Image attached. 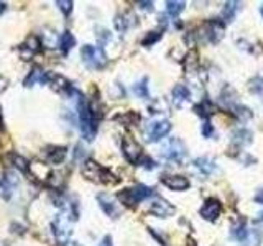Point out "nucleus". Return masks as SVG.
<instances>
[{"mask_svg":"<svg viewBox=\"0 0 263 246\" xmlns=\"http://www.w3.org/2000/svg\"><path fill=\"white\" fill-rule=\"evenodd\" d=\"M4 130V120H2V108H0V131Z\"/></svg>","mask_w":263,"mask_h":246,"instance_id":"nucleus-39","label":"nucleus"},{"mask_svg":"<svg viewBox=\"0 0 263 246\" xmlns=\"http://www.w3.org/2000/svg\"><path fill=\"white\" fill-rule=\"evenodd\" d=\"M119 120L125 126H132V125H135L138 120H140V117H138V114H135V112H128V114L122 115Z\"/></svg>","mask_w":263,"mask_h":246,"instance_id":"nucleus-27","label":"nucleus"},{"mask_svg":"<svg viewBox=\"0 0 263 246\" xmlns=\"http://www.w3.org/2000/svg\"><path fill=\"white\" fill-rule=\"evenodd\" d=\"M252 141H253L252 131H248V130H240V131H235V133H233V143H235L237 146H247V145H250Z\"/></svg>","mask_w":263,"mask_h":246,"instance_id":"nucleus-18","label":"nucleus"},{"mask_svg":"<svg viewBox=\"0 0 263 246\" xmlns=\"http://www.w3.org/2000/svg\"><path fill=\"white\" fill-rule=\"evenodd\" d=\"M194 166L199 169V171H202L204 174H211L213 173V171L216 169V166H214V162L211 161L209 158H197L196 161H194Z\"/></svg>","mask_w":263,"mask_h":246,"instance_id":"nucleus-23","label":"nucleus"},{"mask_svg":"<svg viewBox=\"0 0 263 246\" xmlns=\"http://www.w3.org/2000/svg\"><path fill=\"white\" fill-rule=\"evenodd\" d=\"M260 12H261V15H263V5H261V9H260Z\"/></svg>","mask_w":263,"mask_h":246,"instance_id":"nucleus-43","label":"nucleus"},{"mask_svg":"<svg viewBox=\"0 0 263 246\" xmlns=\"http://www.w3.org/2000/svg\"><path fill=\"white\" fill-rule=\"evenodd\" d=\"M46 82H49V86L53 91L56 92H64V91H69L71 86H69V80L60 76V74H48V79Z\"/></svg>","mask_w":263,"mask_h":246,"instance_id":"nucleus-15","label":"nucleus"},{"mask_svg":"<svg viewBox=\"0 0 263 246\" xmlns=\"http://www.w3.org/2000/svg\"><path fill=\"white\" fill-rule=\"evenodd\" d=\"M69 217L72 220H76V213H71L69 210H64L63 213H60L56 217L55 223L51 225L53 228V233L56 236L58 241H61L63 244L68 243V238L71 235V225H69Z\"/></svg>","mask_w":263,"mask_h":246,"instance_id":"nucleus-4","label":"nucleus"},{"mask_svg":"<svg viewBox=\"0 0 263 246\" xmlns=\"http://www.w3.org/2000/svg\"><path fill=\"white\" fill-rule=\"evenodd\" d=\"M258 220H260V222H263V212L260 213V218H258Z\"/></svg>","mask_w":263,"mask_h":246,"instance_id":"nucleus-42","label":"nucleus"},{"mask_svg":"<svg viewBox=\"0 0 263 246\" xmlns=\"http://www.w3.org/2000/svg\"><path fill=\"white\" fill-rule=\"evenodd\" d=\"M99 246H112V238L111 236H104V240L100 241Z\"/></svg>","mask_w":263,"mask_h":246,"instance_id":"nucleus-37","label":"nucleus"},{"mask_svg":"<svg viewBox=\"0 0 263 246\" xmlns=\"http://www.w3.org/2000/svg\"><path fill=\"white\" fill-rule=\"evenodd\" d=\"M194 110H196V114H197V115H201V117H204V118H207L209 115L216 114V107H214V103H213V102H209V100L201 102L199 105H196V107H194Z\"/></svg>","mask_w":263,"mask_h":246,"instance_id":"nucleus-20","label":"nucleus"},{"mask_svg":"<svg viewBox=\"0 0 263 246\" xmlns=\"http://www.w3.org/2000/svg\"><path fill=\"white\" fill-rule=\"evenodd\" d=\"M83 176L89 179V181L100 182V184H115V182H119V179H117L112 173H109L106 168H102L100 164H97L96 161H92V159L86 161L84 168H83Z\"/></svg>","mask_w":263,"mask_h":246,"instance_id":"nucleus-2","label":"nucleus"},{"mask_svg":"<svg viewBox=\"0 0 263 246\" xmlns=\"http://www.w3.org/2000/svg\"><path fill=\"white\" fill-rule=\"evenodd\" d=\"M38 51H40V40L36 38L35 35L28 36L27 41L18 48V53H20L21 59H25V61H27V59H30L33 54L38 53Z\"/></svg>","mask_w":263,"mask_h":246,"instance_id":"nucleus-12","label":"nucleus"},{"mask_svg":"<svg viewBox=\"0 0 263 246\" xmlns=\"http://www.w3.org/2000/svg\"><path fill=\"white\" fill-rule=\"evenodd\" d=\"M237 110H239V112H237V114H239V117H242L244 120H248V118L252 117V112L248 110V108H245V107H239Z\"/></svg>","mask_w":263,"mask_h":246,"instance_id":"nucleus-33","label":"nucleus"},{"mask_svg":"<svg viewBox=\"0 0 263 246\" xmlns=\"http://www.w3.org/2000/svg\"><path fill=\"white\" fill-rule=\"evenodd\" d=\"M81 156H84V150L81 146H76V154H74V159L77 161V158H81Z\"/></svg>","mask_w":263,"mask_h":246,"instance_id":"nucleus-38","label":"nucleus"},{"mask_svg":"<svg viewBox=\"0 0 263 246\" xmlns=\"http://www.w3.org/2000/svg\"><path fill=\"white\" fill-rule=\"evenodd\" d=\"M150 196H153V189L147 187V185H135V187H132V189L122 190L117 197L122 200V204H125L128 207H134Z\"/></svg>","mask_w":263,"mask_h":246,"instance_id":"nucleus-5","label":"nucleus"},{"mask_svg":"<svg viewBox=\"0 0 263 246\" xmlns=\"http://www.w3.org/2000/svg\"><path fill=\"white\" fill-rule=\"evenodd\" d=\"M213 131H214V130H213V126H211L209 122H206V123L202 125V135L206 136V138H209L211 135H213Z\"/></svg>","mask_w":263,"mask_h":246,"instance_id":"nucleus-34","label":"nucleus"},{"mask_svg":"<svg viewBox=\"0 0 263 246\" xmlns=\"http://www.w3.org/2000/svg\"><path fill=\"white\" fill-rule=\"evenodd\" d=\"M77 110H79V126H81L83 136L87 141H92L94 138H96V133H97L96 115H94L92 108L87 105L83 97H81V100H79V103H77Z\"/></svg>","mask_w":263,"mask_h":246,"instance_id":"nucleus-1","label":"nucleus"},{"mask_svg":"<svg viewBox=\"0 0 263 246\" xmlns=\"http://www.w3.org/2000/svg\"><path fill=\"white\" fill-rule=\"evenodd\" d=\"M232 235L235 236V240H239L240 243H245L247 236H248V232L245 230V222H239L235 227L232 228Z\"/></svg>","mask_w":263,"mask_h":246,"instance_id":"nucleus-24","label":"nucleus"},{"mask_svg":"<svg viewBox=\"0 0 263 246\" xmlns=\"http://www.w3.org/2000/svg\"><path fill=\"white\" fill-rule=\"evenodd\" d=\"M221 202L216 199H207L206 202H204V205L201 207V217L206 218L209 222H214L219 218V215H221Z\"/></svg>","mask_w":263,"mask_h":246,"instance_id":"nucleus-11","label":"nucleus"},{"mask_svg":"<svg viewBox=\"0 0 263 246\" xmlns=\"http://www.w3.org/2000/svg\"><path fill=\"white\" fill-rule=\"evenodd\" d=\"M239 10V2H227L224 7V20L225 21H232L233 18H235V13Z\"/></svg>","mask_w":263,"mask_h":246,"instance_id":"nucleus-25","label":"nucleus"},{"mask_svg":"<svg viewBox=\"0 0 263 246\" xmlns=\"http://www.w3.org/2000/svg\"><path fill=\"white\" fill-rule=\"evenodd\" d=\"M122 151H123V156L127 158V161L134 162V164H138V161H140L142 156H143L140 145H138L132 136H123V140H122Z\"/></svg>","mask_w":263,"mask_h":246,"instance_id":"nucleus-8","label":"nucleus"},{"mask_svg":"<svg viewBox=\"0 0 263 246\" xmlns=\"http://www.w3.org/2000/svg\"><path fill=\"white\" fill-rule=\"evenodd\" d=\"M148 79L147 77H143L138 84L134 86V92L138 95V97H142V99H148L150 97V92H148Z\"/></svg>","mask_w":263,"mask_h":246,"instance_id":"nucleus-26","label":"nucleus"},{"mask_svg":"<svg viewBox=\"0 0 263 246\" xmlns=\"http://www.w3.org/2000/svg\"><path fill=\"white\" fill-rule=\"evenodd\" d=\"M83 61L89 69H102L107 64V58L104 49L99 46H91V44H86L81 49Z\"/></svg>","mask_w":263,"mask_h":246,"instance_id":"nucleus-3","label":"nucleus"},{"mask_svg":"<svg viewBox=\"0 0 263 246\" xmlns=\"http://www.w3.org/2000/svg\"><path fill=\"white\" fill-rule=\"evenodd\" d=\"M138 164H140V166H143L145 169H153V168H155V162H153V159L151 158H147V156H142V159L138 161Z\"/></svg>","mask_w":263,"mask_h":246,"instance_id":"nucleus-31","label":"nucleus"},{"mask_svg":"<svg viewBox=\"0 0 263 246\" xmlns=\"http://www.w3.org/2000/svg\"><path fill=\"white\" fill-rule=\"evenodd\" d=\"M97 200H99L100 208L106 212V215H109L111 218H117V217H119L120 210H119V207H117V204L114 202V199L111 196H107V194H99Z\"/></svg>","mask_w":263,"mask_h":246,"instance_id":"nucleus-13","label":"nucleus"},{"mask_svg":"<svg viewBox=\"0 0 263 246\" xmlns=\"http://www.w3.org/2000/svg\"><path fill=\"white\" fill-rule=\"evenodd\" d=\"M148 212L151 215H155V217H162V218H168V217H171V215L176 212V208H174L170 202H166V200L163 199H158L155 200L150 208H148Z\"/></svg>","mask_w":263,"mask_h":246,"instance_id":"nucleus-9","label":"nucleus"},{"mask_svg":"<svg viewBox=\"0 0 263 246\" xmlns=\"http://www.w3.org/2000/svg\"><path fill=\"white\" fill-rule=\"evenodd\" d=\"M46 156H48L49 162H61L64 159V156H66V148H63V146H51V148H48Z\"/></svg>","mask_w":263,"mask_h":246,"instance_id":"nucleus-19","label":"nucleus"},{"mask_svg":"<svg viewBox=\"0 0 263 246\" xmlns=\"http://www.w3.org/2000/svg\"><path fill=\"white\" fill-rule=\"evenodd\" d=\"M185 2L182 0H170L166 2V12L171 15V17H178V15L185 10Z\"/></svg>","mask_w":263,"mask_h":246,"instance_id":"nucleus-22","label":"nucleus"},{"mask_svg":"<svg viewBox=\"0 0 263 246\" xmlns=\"http://www.w3.org/2000/svg\"><path fill=\"white\" fill-rule=\"evenodd\" d=\"M162 154H163V158L168 159V161L181 162L182 159L186 158V146L179 138H171L163 145Z\"/></svg>","mask_w":263,"mask_h":246,"instance_id":"nucleus-6","label":"nucleus"},{"mask_svg":"<svg viewBox=\"0 0 263 246\" xmlns=\"http://www.w3.org/2000/svg\"><path fill=\"white\" fill-rule=\"evenodd\" d=\"M162 182L171 190H186L189 187V181L185 176H163Z\"/></svg>","mask_w":263,"mask_h":246,"instance_id":"nucleus-14","label":"nucleus"},{"mask_svg":"<svg viewBox=\"0 0 263 246\" xmlns=\"http://www.w3.org/2000/svg\"><path fill=\"white\" fill-rule=\"evenodd\" d=\"M56 5L60 7V10L64 15H69L72 12V2H71V0H58Z\"/></svg>","mask_w":263,"mask_h":246,"instance_id":"nucleus-30","label":"nucleus"},{"mask_svg":"<svg viewBox=\"0 0 263 246\" xmlns=\"http://www.w3.org/2000/svg\"><path fill=\"white\" fill-rule=\"evenodd\" d=\"M204 32H206V36L211 43H219L224 38V32H225V26H224V21L221 20H213L204 26Z\"/></svg>","mask_w":263,"mask_h":246,"instance_id":"nucleus-10","label":"nucleus"},{"mask_svg":"<svg viewBox=\"0 0 263 246\" xmlns=\"http://www.w3.org/2000/svg\"><path fill=\"white\" fill-rule=\"evenodd\" d=\"M10 158H12V161L15 162V168H18V169H21V171H27L28 169V162L21 158V156H18V154H15V153H10L9 154Z\"/></svg>","mask_w":263,"mask_h":246,"instance_id":"nucleus-28","label":"nucleus"},{"mask_svg":"<svg viewBox=\"0 0 263 246\" xmlns=\"http://www.w3.org/2000/svg\"><path fill=\"white\" fill-rule=\"evenodd\" d=\"M255 202H257V204H263V189H260L257 194H255Z\"/></svg>","mask_w":263,"mask_h":246,"instance_id":"nucleus-35","label":"nucleus"},{"mask_svg":"<svg viewBox=\"0 0 263 246\" xmlns=\"http://www.w3.org/2000/svg\"><path fill=\"white\" fill-rule=\"evenodd\" d=\"M143 10H153V2H138Z\"/></svg>","mask_w":263,"mask_h":246,"instance_id":"nucleus-36","label":"nucleus"},{"mask_svg":"<svg viewBox=\"0 0 263 246\" xmlns=\"http://www.w3.org/2000/svg\"><path fill=\"white\" fill-rule=\"evenodd\" d=\"M189 99V91L185 86H176L173 89V100L176 105H181L182 102H186Z\"/></svg>","mask_w":263,"mask_h":246,"instance_id":"nucleus-21","label":"nucleus"},{"mask_svg":"<svg viewBox=\"0 0 263 246\" xmlns=\"http://www.w3.org/2000/svg\"><path fill=\"white\" fill-rule=\"evenodd\" d=\"M261 89H263V80H261L260 77H257L255 80L250 82V91H252V92H260Z\"/></svg>","mask_w":263,"mask_h":246,"instance_id":"nucleus-32","label":"nucleus"},{"mask_svg":"<svg viewBox=\"0 0 263 246\" xmlns=\"http://www.w3.org/2000/svg\"><path fill=\"white\" fill-rule=\"evenodd\" d=\"M63 246H79L77 243H74V241H68V243H64Z\"/></svg>","mask_w":263,"mask_h":246,"instance_id":"nucleus-41","label":"nucleus"},{"mask_svg":"<svg viewBox=\"0 0 263 246\" xmlns=\"http://www.w3.org/2000/svg\"><path fill=\"white\" fill-rule=\"evenodd\" d=\"M160 38H162V33H160V32H151V33H148L147 36H145V40L142 43H143V46H151V44L156 43Z\"/></svg>","mask_w":263,"mask_h":246,"instance_id":"nucleus-29","label":"nucleus"},{"mask_svg":"<svg viewBox=\"0 0 263 246\" xmlns=\"http://www.w3.org/2000/svg\"><path fill=\"white\" fill-rule=\"evenodd\" d=\"M58 44H60V48H61L63 53L68 54L69 51L72 49V46L76 44V40H74V36H72L71 32H64V33L61 35L60 41H58Z\"/></svg>","mask_w":263,"mask_h":246,"instance_id":"nucleus-17","label":"nucleus"},{"mask_svg":"<svg viewBox=\"0 0 263 246\" xmlns=\"http://www.w3.org/2000/svg\"><path fill=\"white\" fill-rule=\"evenodd\" d=\"M171 131V123L168 120H160V122H151L148 126L145 128V138L147 141H160L165 138L168 133Z\"/></svg>","mask_w":263,"mask_h":246,"instance_id":"nucleus-7","label":"nucleus"},{"mask_svg":"<svg viewBox=\"0 0 263 246\" xmlns=\"http://www.w3.org/2000/svg\"><path fill=\"white\" fill-rule=\"evenodd\" d=\"M5 7H7V4H5V2H0V13H4V12H5Z\"/></svg>","mask_w":263,"mask_h":246,"instance_id":"nucleus-40","label":"nucleus"},{"mask_svg":"<svg viewBox=\"0 0 263 246\" xmlns=\"http://www.w3.org/2000/svg\"><path fill=\"white\" fill-rule=\"evenodd\" d=\"M46 79H48V74L43 72L40 66H35V68L28 72L23 84H25V87H32L33 84H36V82H46Z\"/></svg>","mask_w":263,"mask_h":246,"instance_id":"nucleus-16","label":"nucleus"}]
</instances>
